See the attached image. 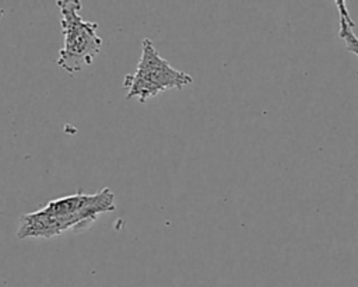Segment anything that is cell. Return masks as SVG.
<instances>
[{"mask_svg":"<svg viewBox=\"0 0 358 287\" xmlns=\"http://www.w3.org/2000/svg\"><path fill=\"white\" fill-rule=\"evenodd\" d=\"M193 83V77L182 70L175 69L164 59L154 42L144 38L141 42V56L134 73L127 74L123 80L126 98H137L140 104H145L150 98L166 90H182Z\"/></svg>","mask_w":358,"mask_h":287,"instance_id":"3","label":"cell"},{"mask_svg":"<svg viewBox=\"0 0 358 287\" xmlns=\"http://www.w3.org/2000/svg\"><path fill=\"white\" fill-rule=\"evenodd\" d=\"M336 7L338 10V17H340L338 36L345 42L347 50L351 52L352 55L358 56V36L354 32L355 22L350 17V11H348L344 0H336Z\"/></svg>","mask_w":358,"mask_h":287,"instance_id":"4","label":"cell"},{"mask_svg":"<svg viewBox=\"0 0 358 287\" xmlns=\"http://www.w3.org/2000/svg\"><path fill=\"white\" fill-rule=\"evenodd\" d=\"M115 193L102 188L95 193H73L49 200L45 206L21 216L20 239H50L69 230L85 228L103 213L115 211Z\"/></svg>","mask_w":358,"mask_h":287,"instance_id":"1","label":"cell"},{"mask_svg":"<svg viewBox=\"0 0 358 287\" xmlns=\"http://www.w3.org/2000/svg\"><path fill=\"white\" fill-rule=\"evenodd\" d=\"M56 4L60 8V25L64 36L56 64L74 74L92 64L95 56L101 52L102 38L96 34L98 24L80 15L81 1L57 0Z\"/></svg>","mask_w":358,"mask_h":287,"instance_id":"2","label":"cell"}]
</instances>
